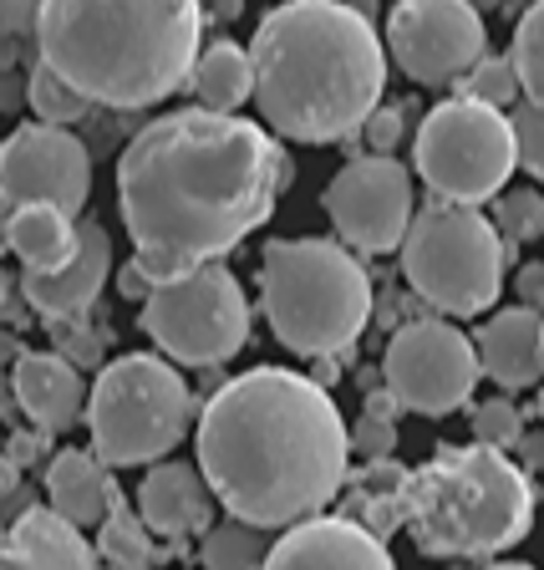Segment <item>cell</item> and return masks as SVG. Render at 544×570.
Returning a JSON list of instances; mask_svg holds the SVG:
<instances>
[{
    "instance_id": "9a60e30c",
    "label": "cell",
    "mask_w": 544,
    "mask_h": 570,
    "mask_svg": "<svg viewBox=\"0 0 544 570\" xmlns=\"http://www.w3.org/2000/svg\"><path fill=\"white\" fill-rule=\"evenodd\" d=\"M265 570H397L392 566L387 540L367 530V524L346 520V514H316L290 530L265 556Z\"/></svg>"
},
{
    "instance_id": "60d3db41",
    "label": "cell",
    "mask_w": 544,
    "mask_h": 570,
    "mask_svg": "<svg viewBox=\"0 0 544 570\" xmlns=\"http://www.w3.org/2000/svg\"><path fill=\"white\" fill-rule=\"evenodd\" d=\"M488 570H534V566H524V560H494Z\"/></svg>"
},
{
    "instance_id": "cb8c5ba5",
    "label": "cell",
    "mask_w": 544,
    "mask_h": 570,
    "mask_svg": "<svg viewBox=\"0 0 544 570\" xmlns=\"http://www.w3.org/2000/svg\"><path fill=\"white\" fill-rule=\"evenodd\" d=\"M270 530L260 524H245L229 514L225 524H209L204 530V546H199V560L204 570H265V556H270Z\"/></svg>"
},
{
    "instance_id": "f546056e",
    "label": "cell",
    "mask_w": 544,
    "mask_h": 570,
    "mask_svg": "<svg viewBox=\"0 0 544 570\" xmlns=\"http://www.w3.org/2000/svg\"><path fill=\"white\" fill-rule=\"evenodd\" d=\"M474 439L488 443V449H520L524 439V413L510 403V397H488V403L474 407Z\"/></svg>"
},
{
    "instance_id": "836d02e7",
    "label": "cell",
    "mask_w": 544,
    "mask_h": 570,
    "mask_svg": "<svg viewBox=\"0 0 544 570\" xmlns=\"http://www.w3.org/2000/svg\"><path fill=\"white\" fill-rule=\"evenodd\" d=\"M36 11L41 0H0V41H21L26 31H36Z\"/></svg>"
},
{
    "instance_id": "484cf974",
    "label": "cell",
    "mask_w": 544,
    "mask_h": 570,
    "mask_svg": "<svg viewBox=\"0 0 544 570\" xmlns=\"http://www.w3.org/2000/svg\"><path fill=\"white\" fill-rule=\"evenodd\" d=\"M26 102H31L36 122H51V128H77V122L92 112V102H87L77 87H67L51 67H41L36 61L31 77H26Z\"/></svg>"
},
{
    "instance_id": "9c48e42d",
    "label": "cell",
    "mask_w": 544,
    "mask_h": 570,
    "mask_svg": "<svg viewBox=\"0 0 544 570\" xmlns=\"http://www.w3.org/2000/svg\"><path fill=\"white\" fill-rule=\"evenodd\" d=\"M413 168L433 199L448 204H488L510 189L520 168V142H514L510 112L484 107L474 97H448L423 118L413 142Z\"/></svg>"
},
{
    "instance_id": "277c9868",
    "label": "cell",
    "mask_w": 544,
    "mask_h": 570,
    "mask_svg": "<svg viewBox=\"0 0 544 570\" xmlns=\"http://www.w3.org/2000/svg\"><path fill=\"white\" fill-rule=\"evenodd\" d=\"M36 51L67 87L102 107H154L194 77L199 0H41Z\"/></svg>"
},
{
    "instance_id": "ffe728a7",
    "label": "cell",
    "mask_w": 544,
    "mask_h": 570,
    "mask_svg": "<svg viewBox=\"0 0 544 570\" xmlns=\"http://www.w3.org/2000/svg\"><path fill=\"white\" fill-rule=\"evenodd\" d=\"M47 499L61 520H71L77 530L102 524L118 504V484L107 474V463L92 449H61L47 463Z\"/></svg>"
},
{
    "instance_id": "ac0fdd59",
    "label": "cell",
    "mask_w": 544,
    "mask_h": 570,
    "mask_svg": "<svg viewBox=\"0 0 544 570\" xmlns=\"http://www.w3.org/2000/svg\"><path fill=\"white\" fill-rule=\"evenodd\" d=\"M214 489L199 474V463H154L138 489V514L154 534L189 540L214 524Z\"/></svg>"
},
{
    "instance_id": "f6af8a7d",
    "label": "cell",
    "mask_w": 544,
    "mask_h": 570,
    "mask_svg": "<svg viewBox=\"0 0 544 570\" xmlns=\"http://www.w3.org/2000/svg\"><path fill=\"white\" fill-rule=\"evenodd\" d=\"M540 342H544V311H540Z\"/></svg>"
},
{
    "instance_id": "d6986e66",
    "label": "cell",
    "mask_w": 544,
    "mask_h": 570,
    "mask_svg": "<svg viewBox=\"0 0 544 570\" xmlns=\"http://www.w3.org/2000/svg\"><path fill=\"white\" fill-rule=\"evenodd\" d=\"M478 367L498 387H540L544 382V342H540V311L534 306H504L478 326Z\"/></svg>"
},
{
    "instance_id": "44dd1931",
    "label": "cell",
    "mask_w": 544,
    "mask_h": 570,
    "mask_svg": "<svg viewBox=\"0 0 544 570\" xmlns=\"http://www.w3.org/2000/svg\"><path fill=\"white\" fill-rule=\"evenodd\" d=\"M21 556L36 560V570H102V556L97 546H87V534L71 520H61L51 504H36V510H21V520L6 530Z\"/></svg>"
},
{
    "instance_id": "5b68a950",
    "label": "cell",
    "mask_w": 544,
    "mask_h": 570,
    "mask_svg": "<svg viewBox=\"0 0 544 570\" xmlns=\"http://www.w3.org/2000/svg\"><path fill=\"white\" fill-rule=\"evenodd\" d=\"M534 479L504 449H438L403 479V530L433 560H484L534 530Z\"/></svg>"
},
{
    "instance_id": "8d00e7d4",
    "label": "cell",
    "mask_w": 544,
    "mask_h": 570,
    "mask_svg": "<svg viewBox=\"0 0 544 570\" xmlns=\"http://www.w3.org/2000/svg\"><path fill=\"white\" fill-rule=\"evenodd\" d=\"M520 459L530 463V469H544V433H524V439H520Z\"/></svg>"
},
{
    "instance_id": "e575fe53",
    "label": "cell",
    "mask_w": 544,
    "mask_h": 570,
    "mask_svg": "<svg viewBox=\"0 0 544 570\" xmlns=\"http://www.w3.org/2000/svg\"><path fill=\"white\" fill-rule=\"evenodd\" d=\"M154 285H158V281H154V275H148V271H142L138 261H132L128 271H122V296H132V301L142 296V301H148V296H154Z\"/></svg>"
},
{
    "instance_id": "7a4b0ae2",
    "label": "cell",
    "mask_w": 544,
    "mask_h": 570,
    "mask_svg": "<svg viewBox=\"0 0 544 570\" xmlns=\"http://www.w3.org/2000/svg\"><path fill=\"white\" fill-rule=\"evenodd\" d=\"M199 474L225 514L260 530L316 520L346 484L352 428L332 392L290 367L229 377L199 413Z\"/></svg>"
},
{
    "instance_id": "74e56055",
    "label": "cell",
    "mask_w": 544,
    "mask_h": 570,
    "mask_svg": "<svg viewBox=\"0 0 544 570\" xmlns=\"http://www.w3.org/2000/svg\"><path fill=\"white\" fill-rule=\"evenodd\" d=\"M0 570H36L31 556H21V550L11 546V540H0Z\"/></svg>"
},
{
    "instance_id": "7c38bea8",
    "label": "cell",
    "mask_w": 544,
    "mask_h": 570,
    "mask_svg": "<svg viewBox=\"0 0 544 570\" xmlns=\"http://www.w3.org/2000/svg\"><path fill=\"white\" fill-rule=\"evenodd\" d=\"M392 61L423 87H458L488 57L484 11L468 0H397L387 16Z\"/></svg>"
},
{
    "instance_id": "1f68e13d",
    "label": "cell",
    "mask_w": 544,
    "mask_h": 570,
    "mask_svg": "<svg viewBox=\"0 0 544 570\" xmlns=\"http://www.w3.org/2000/svg\"><path fill=\"white\" fill-rule=\"evenodd\" d=\"M392 449H397V423L392 417H372V413L356 417L352 453H362L367 463H382V459H392Z\"/></svg>"
},
{
    "instance_id": "f35d334b",
    "label": "cell",
    "mask_w": 544,
    "mask_h": 570,
    "mask_svg": "<svg viewBox=\"0 0 544 570\" xmlns=\"http://www.w3.org/2000/svg\"><path fill=\"white\" fill-rule=\"evenodd\" d=\"M21 97V71H0V107Z\"/></svg>"
},
{
    "instance_id": "ee69618b",
    "label": "cell",
    "mask_w": 544,
    "mask_h": 570,
    "mask_svg": "<svg viewBox=\"0 0 544 570\" xmlns=\"http://www.w3.org/2000/svg\"><path fill=\"white\" fill-rule=\"evenodd\" d=\"M540 423H544V382H540Z\"/></svg>"
},
{
    "instance_id": "ba28073f",
    "label": "cell",
    "mask_w": 544,
    "mask_h": 570,
    "mask_svg": "<svg viewBox=\"0 0 544 570\" xmlns=\"http://www.w3.org/2000/svg\"><path fill=\"white\" fill-rule=\"evenodd\" d=\"M403 275L443 316H478L504 296V235L474 204L433 199L407 225Z\"/></svg>"
},
{
    "instance_id": "83f0119b",
    "label": "cell",
    "mask_w": 544,
    "mask_h": 570,
    "mask_svg": "<svg viewBox=\"0 0 544 570\" xmlns=\"http://www.w3.org/2000/svg\"><path fill=\"white\" fill-rule=\"evenodd\" d=\"M494 229L514 245H530L544 235V194L520 184V189H504L494 199Z\"/></svg>"
},
{
    "instance_id": "4dcf8cb0",
    "label": "cell",
    "mask_w": 544,
    "mask_h": 570,
    "mask_svg": "<svg viewBox=\"0 0 544 570\" xmlns=\"http://www.w3.org/2000/svg\"><path fill=\"white\" fill-rule=\"evenodd\" d=\"M510 122H514V142H520V168H530L544 184V107L520 102L510 112Z\"/></svg>"
},
{
    "instance_id": "4fadbf2b",
    "label": "cell",
    "mask_w": 544,
    "mask_h": 570,
    "mask_svg": "<svg viewBox=\"0 0 544 570\" xmlns=\"http://www.w3.org/2000/svg\"><path fill=\"white\" fill-rule=\"evenodd\" d=\"M417 214L413 174L392 154L352 158L342 174L326 184V219L356 255H387L403 249L407 225Z\"/></svg>"
},
{
    "instance_id": "e0dca14e",
    "label": "cell",
    "mask_w": 544,
    "mask_h": 570,
    "mask_svg": "<svg viewBox=\"0 0 544 570\" xmlns=\"http://www.w3.org/2000/svg\"><path fill=\"white\" fill-rule=\"evenodd\" d=\"M11 397L36 428L67 433L87 417V382L61 352H21L11 367Z\"/></svg>"
},
{
    "instance_id": "8992f818",
    "label": "cell",
    "mask_w": 544,
    "mask_h": 570,
    "mask_svg": "<svg viewBox=\"0 0 544 570\" xmlns=\"http://www.w3.org/2000/svg\"><path fill=\"white\" fill-rule=\"evenodd\" d=\"M260 306L275 342L296 356H336L367 332L372 275L342 239H270Z\"/></svg>"
},
{
    "instance_id": "b9f144b4",
    "label": "cell",
    "mask_w": 544,
    "mask_h": 570,
    "mask_svg": "<svg viewBox=\"0 0 544 570\" xmlns=\"http://www.w3.org/2000/svg\"><path fill=\"white\" fill-rule=\"evenodd\" d=\"M530 6H540V0H510V11H514V16H524Z\"/></svg>"
},
{
    "instance_id": "4316f807",
    "label": "cell",
    "mask_w": 544,
    "mask_h": 570,
    "mask_svg": "<svg viewBox=\"0 0 544 570\" xmlns=\"http://www.w3.org/2000/svg\"><path fill=\"white\" fill-rule=\"evenodd\" d=\"M510 61H514V71H520L524 102H540L544 107V0H540V6H530V11L514 21Z\"/></svg>"
},
{
    "instance_id": "f1b7e54d",
    "label": "cell",
    "mask_w": 544,
    "mask_h": 570,
    "mask_svg": "<svg viewBox=\"0 0 544 570\" xmlns=\"http://www.w3.org/2000/svg\"><path fill=\"white\" fill-rule=\"evenodd\" d=\"M458 97H474V102H484V107H514V102H524V92H520V71H514V61L510 57H484L468 77L458 82Z\"/></svg>"
},
{
    "instance_id": "ab89813d",
    "label": "cell",
    "mask_w": 544,
    "mask_h": 570,
    "mask_svg": "<svg viewBox=\"0 0 544 570\" xmlns=\"http://www.w3.org/2000/svg\"><path fill=\"white\" fill-rule=\"evenodd\" d=\"M6 301H11V275H6V265H0V311H6Z\"/></svg>"
},
{
    "instance_id": "3957f363",
    "label": "cell",
    "mask_w": 544,
    "mask_h": 570,
    "mask_svg": "<svg viewBox=\"0 0 544 570\" xmlns=\"http://www.w3.org/2000/svg\"><path fill=\"white\" fill-rule=\"evenodd\" d=\"M255 107L290 142H342L367 128L387 87L377 26L346 0H285L249 41Z\"/></svg>"
},
{
    "instance_id": "d6a6232c",
    "label": "cell",
    "mask_w": 544,
    "mask_h": 570,
    "mask_svg": "<svg viewBox=\"0 0 544 570\" xmlns=\"http://www.w3.org/2000/svg\"><path fill=\"white\" fill-rule=\"evenodd\" d=\"M362 132H367L372 154H392V148L403 142V132H407V107H377Z\"/></svg>"
},
{
    "instance_id": "2e32d148",
    "label": "cell",
    "mask_w": 544,
    "mask_h": 570,
    "mask_svg": "<svg viewBox=\"0 0 544 570\" xmlns=\"http://www.w3.org/2000/svg\"><path fill=\"white\" fill-rule=\"evenodd\" d=\"M112 271V239L97 219H82V239H77V255L57 271H26L21 275V301L36 316L51 321H71L82 316L97 296H102V281Z\"/></svg>"
},
{
    "instance_id": "7bdbcfd3",
    "label": "cell",
    "mask_w": 544,
    "mask_h": 570,
    "mask_svg": "<svg viewBox=\"0 0 544 570\" xmlns=\"http://www.w3.org/2000/svg\"><path fill=\"white\" fill-rule=\"evenodd\" d=\"M468 6H474V11H484V6H494V0H468Z\"/></svg>"
},
{
    "instance_id": "6da1fadb",
    "label": "cell",
    "mask_w": 544,
    "mask_h": 570,
    "mask_svg": "<svg viewBox=\"0 0 544 570\" xmlns=\"http://www.w3.org/2000/svg\"><path fill=\"white\" fill-rule=\"evenodd\" d=\"M290 184L280 138L235 112H164L118 158V209L154 281L225 261Z\"/></svg>"
},
{
    "instance_id": "7402d4cb",
    "label": "cell",
    "mask_w": 544,
    "mask_h": 570,
    "mask_svg": "<svg viewBox=\"0 0 544 570\" xmlns=\"http://www.w3.org/2000/svg\"><path fill=\"white\" fill-rule=\"evenodd\" d=\"M77 239H82V225L61 214L57 204H21L6 219V249L21 255L26 271H57L77 255Z\"/></svg>"
},
{
    "instance_id": "603a6c76",
    "label": "cell",
    "mask_w": 544,
    "mask_h": 570,
    "mask_svg": "<svg viewBox=\"0 0 544 570\" xmlns=\"http://www.w3.org/2000/svg\"><path fill=\"white\" fill-rule=\"evenodd\" d=\"M194 97L199 107L209 112H235L255 97V67H249V51L235 47V41H214V47L199 51L194 61V77H189Z\"/></svg>"
},
{
    "instance_id": "52a82bcc",
    "label": "cell",
    "mask_w": 544,
    "mask_h": 570,
    "mask_svg": "<svg viewBox=\"0 0 544 570\" xmlns=\"http://www.w3.org/2000/svg\"><path fill=\"white\" fill-rule=\"evenodd\" d=\"M194 387L168 356H118L97 372L87 392V428L92 453L107 469L164 463L194 428Z\"/></svg>"
},
{
    "instance_id": "5bb4252c",
    "label": "cell",
    "mask_w": 544,
    "mask_h": 570,
    "mask_svg": "<svg viewBox=\"0 0 544 570\" xmlns=\"http://www.w3.org/2000/svg\"><path fill=\"white\" fill-rule=\"evenodd\" d=\"M0 199L21 204H57L61 214L87 209L92 199V154L71 128L51 122H26L0 142Z\"/></svg>"
},
{
    "instance_id": "d4e9b609",
    "label": "cell",
    "mask_w": 544,
    "mask_h": 570,
    "mask_svg": "<svg viewBox=\"0 0 544 570\" xmlns=\"http://www.w3.org/2000/svg\"><path fill=\"white\" fill-rule=\"evenodd\" d=\"M97 530H102L97 556L112 560V570H148V566H154V540H148V524H142V514L122 510V499L112 504V514H107Z\"/></svg>"
},
{
    "instance_id": "d590c367",
    "label": "cell",
    "mask_w": 544,
    "mask_h": 570,
    "mask_svg": "<svg viewBox=\"0 0 544 570\" xmlns=\"http://www.w3.org/2000/svg\"><path fill=\"white\" fill-rule=\"evenodd\" d=\"M520 291H524V301H540L544 296V265H524V271H520Z\"/></svg>"
},
{
    "instance_id": "30bf717a",
    "label": "cell",
    "mask_w": 544,
    "mask_h": 570,
    "mask_svg": "<svg viewBox=\"0 0 544 570\" xmlns=\"http://www.w3.org/2000/svg\"><path fill=\"white\" fill-rule=\"evenodd\" d=\"M142 332L174 367H219L249 342V301L225 265L158 281L142 301Z\"/></svg>"
},
{
    "instance_id": "8fae6325",
    "label": "cell",
    "mask_w": 544,
    "mask_h": 570,
    "mask_svg": "<svg viewBox=\"0 0 544 570\" xmlns=\"http://www.w3.org/2000/svg\"><path fill=\"white\" fill-rule=\"evenodd\" d=\"M382 377H387V392L407 413L448 417L474 397L484 367H478L474 336H463L443 316H423L392 332L387 356H382Z\"/></svg>"
}]
</instances>
